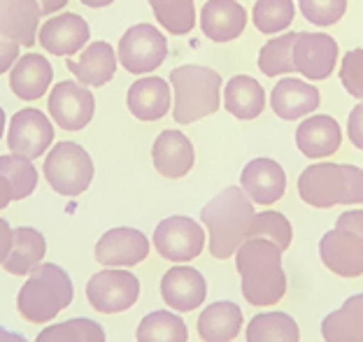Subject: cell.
<instances>
[{
	"label": "cell",
	"instance_id": "obj_11",
	"mask_svg": "<svg viewBox=\"0 0 363 342\" xmlns=\"http://www.w3.org/2000/svg\"><path fill=\"white\" fill-rule=\"evenodd\" d=\"M337 43L326 33H296L294 40V68L312 82L331 77L337 61Z\"/></svg>",
	"mask_w": 363,
	"mask_h": 342
},
{
	"label": "cell",
	"instance_id": "obj_28",
	"mask_svg": "<svg viewBox=\"0 0 363 342\" xmlns=\"http://www.w3.org/2000/svg\"><path fill=\"white\" fill-rule=\"evenodd\" d=\"M224 107L235 119H257L266 107V91H263L261 82L250 75H235L224 87Z\"/></svg>",
	"mask_w": 363,
	"mask_h": 342
},
{
	"label": "cell",
	"instance_id": "obj_39",
	"mask_svg": "<svg viewBox=\"0 0 363 342\" xmlns=\"http://www.w3.org/2000/svg\"><path fill=\"white\" fill-rule=\"evenodd\" d=\"M340 82L354 98H363V49H350L340 63Z\"/></svg>",
	"mask_w": 363,
	"mask_h": 342
},
{
	"label": "cell",
	"instance_id": "obj_15",
	"mask_svg": "<svg viewBox=\"0 0 363 342\" xmlns=\"http://www.w3.org/2000/svg\"><path fill=\"white\" fill-rule=\"evenodd\" d=\"M161 298L172 312H194L208 298V282L191 265H172L161 277Z\"/></svg>",
	"mask_w": 363,
	"mask_h": 342
},
{
	"label": "cell",
	"instance_id": "obj_9",
	"mask_svg": "<svg viewBox=\"0 0 363 342\" xmlns=\"http://www.w3.org/2000/svg\"><path fill=\"white\" fill-rule=\"evenodd\" d=\"M298 196L317 210L347 205L350 184L342 163H312L298 177Z\"/></svg>",
	"mask_w": 363,
	"mask_h": 342
},
{
	"label": "cell",
	"instance_id": "obj_20",
	"mask_svg": "<svg viewBox=\"0 0 363 342\" xmlns=\"http://www.w3.org/2000/svg\"><path fill=\"white\" fill-rule=\"evenodd\" d=\"M342 145V131L333 116L312 114L296 131V147L308 158H326Z\"/></svg>",
	"mask_w": 363,
	"mask_h": 342
},
{
	"label": "cell",
	"instance_id": "obj_24",
	"mask_svg": "<svg viewBox=\"0 0 363 342\" xmlns=\"http://www.w3.org/2000/svg\"><path fill=\"white\" fill-rule=\"evenodd\" d=\"M54 79V68L45 56L26 54L19 56L10 72V89L21 100H38L47 94Z\"/></svg>",
	"mask_w": 363,
	"mask_h": 342
},
{
	"label": "cell",
	"instance_id": "obj_2",
	"mask_svg": "<svg viewBox=\"0 0 363 342\" xmlns=\"http://www.w3.org/2000/svg\"><path fill=\"white\" fill-rule=\"evenodd\" d=\"M254 214V205L242 187H226L219 191L201 212V221L210 236V254L219 261L235 256L238 247L250 236Z\"/></svg>",
	"mask_w": 363,
	"mask_h": 342
},
{
	"label": "cell",
	"instance_id": "obj_17",
	"mask_svg": "<svg viewBox=\"0 0 363 342\" xmlns=\"http://www.w3.org/2000/svg\"><path fill=\"white\" fill-rule=\"evenodd\" d=\"M91 28L79 14L65 12L61 16L45 21V26L38 33V43L45 52L54 56H72L82 52V47L89 43Z\"/></svg>",
	"mask_w": 363,
	"mask_h": 342
},
{
	"label": "cell",
	"instance_id": "obj_21",
	"mask_svg": "<svg viewBox=\"0 0 363 342\" xmlns=\"http://www.w3.org/2000/svg\"><path fill=\"white\" fill-rule=\"evenodd\" d=\"M247 26V10L238 0H208L201 12V28L212 43H230Z\"/></svg>",
	"mask_w": 363,
	"mask_h": 342
},
{
	"label": "cell",
	"instance_id": "obj_3",
	"mask_svg": "<svg viewBox=\"0 0 363 342\" xmlns=\"http://www.w3.org/2000/svg\"><path fill=\"white\" fill-rule=\"evenodd\" d=\"M75 298L68 270L56 263H40L16 294V312L28 324H49Z\"/></svg>",
	"mask_w": 363,
	"mask_h": 342
},
{
	"label": "cell",
	"instance_id": "obj_10",
	"mask_svg": "<svg viewBox=\"0 0 363 342\" xmlns=\"http://www.w3.org/2000/svg\"><path fill=\"white\" fill-rule=\"evenodd\" d=\"M54 143V126L47 119V114L40 110H19L10 121L7 131V147L16 156H23L28 161L45 156Z\"/></svg>",
	"mask_w": 363,
	"mask_h": 342
},
{
	"label": "cell",
	"instance_id": "obj_38",
	"mask_svg": "<svg viewBox=\"0 0 363 342\" xmlns=\"http://www.w3.org/2000/svg\"><path fill=\"white\" fill-rule=\"evenodd\" d=\"M298 10L315 26H333L347 12V0H298Z\"/></svg>",
	"mask_w": 363,
	"mask_h": 342
},
{
	"label": "cell",
	"instance_id": "obj_25",
	"mask_svg": "<svg viewBox=\"0 0 363 342\" xmlns=\"http://www.w3.org/2000/svg\"><path fill=\"white\" fill-rule=\"evenodd\" d=\"M130 114L140 121H159L170 110V87L161 77H140L126 96Z\"/></svg>",
	"mask_w": 363,
	"mask_h": 342
},
{
	"label": "cell",
	"instance_id": "obj_6",
	"mask_svg": "<svg viewBox=\"0 0 363 342\" xmlns=\"http://www.w3.org/2000/svg\"><path fill=\"white\" fill-rule=\"evenodd\" d=\"M140 298V280L126 268H105L86 282V300L101 314L128 312Z\"/></svg>",
	"mask_w": 363,
	"mask_h": 342
},
{
	"label": "cell",
	"instance_id": "obj_32",
	"mask_svg": "<svg viewBox=\"0 0 363 342\" xmlns=\"http://www.w3.org/2000/svg\"><path fill=\"white\" fill-rule=\"evenodd\" d=\"M35 342H107V333L101 321L89 316H72L45 326L38 333Z\"/></svg>",
	"mask_w": 363,
	"mask_h": 342
},
{
	"label": "cell",
	"instance_id": "obj_14",
	"mask_svg": "<svg viewBox=\"0 0 363 342\" xmlns=\"http://www.w3.org/2000/svg\"><path fill=\"white\" fill-rule=\"evenodd\" d=\"M321 263L337 277H361L363 275V240L347 228H333L319 240Z\"/></svg>",
	"mask_w": 363,
	"mask_h": 342
},
{
	"label": "cell",
	"instance_id": "obj_1",
	"mask_svg": "<svg viewBox=\"0 0 363 342\" xmlns=\"http://www.w3.org/2000/svg\"><path fill=\"white\" fill-rule=\"evenodd\" d=\"M242 298L254 307L275 305L286 294L282 249L266 238H247L235 252Z\"/></svg>",
	"mask_w": 363,
	"mask_h": 342
},
{
	"label": "cell",
	"instance_id": "obj_34",
	"mask_svg": "<svg viewBox=\"0 0 363 342\" xmlns=\"http://www.w3.org/2000/svg\"><path fill=\"white\" fill-rule=\"evenodd\" d=\"M294 40L296 33H284L279 38L268 40L259 52V68L266 77L294 72Z\"/></svg>",
	"mask_w": 363,
	"mask_h": 342
},
{
	"label": "cell",
	"instance_id": "obj_27",
	"mask_svg": "<svg viewBox=\"0 0 363 342\" xmlns=\"http://www.w3.org/2000/svg\"><path fill=\"white\" fill-rule=\"evenodd\" d=\"M45 254L47 240L43 233L30 226H19L12 233V249L0 268L14 277H26L45 261Z\"/></svg>",
	"mask_w": 363,
	"mask_h": 342
},
{
	"label": "cell",
	"instance_id": "obj_30",
	"mask_svg": "<svg viewBox=\"0 0 363 342\" xmlns=\"http://www.w3.org/2000/svg\"><path fill=\"white\" fill-rule=\"evenodd\" d=\"M135 342H189V326L179 312L154 310L140 319Z\"/></svg>",
	"mask_w": 363,
	"mask_h": 342
},
{
	"label": "cell",
	"instance_id": "obj_5",
	"mask_svg": "<svg viewBox=\"0 0 363 342\" xmlns=\"http://www.w3.org/2000/svg\"><path fill=\"white\" fill-rule=\"evenodd\" d=\"M45 180L59 196H82L94 182V161L77 143H59L47 152Z\"/></svg>",
	"mask_w": 363,
	"mask_h": 342
},
{
	"label": "cell",
	"instance_id": "obj_7",
	"mask_svg": "<svg viewBox=\"0 0 363 342\" xmlns=\"http://www.w3.org/2000/svg\"><path fill=\"white\" fill-rule=\"evenodd\" d=\"M152 245L161 258L170 263H189L203 254L205 231L191 216H168L154 228Z\"/></svg>",
	"mask_w": 363,
	"mask_h": 342
},
{
	"label": "cell",
	"instance_id": "obj_44",
	"mask_svg": "<svg viewBox=\"0 0 363 342\" xmlns=\"http://www.w3.org/2000/svg\"><path fill=\"white\" fill-rule=\"evenodd\" d=\"M14 200V196H12V184L7 182V177H3L0 175V210H5L7 205H10Z\"/></svg>",
	"mask_w": 363,
	"mask_h": 342
},
{
	"label": "cell",
	"instance_id": "obj_40",
	"mask_svg": "<svg viewBox=\"0 0 363 342\" xmlns=\"http://www.w3.org/2000/svg\"><path fill=\"white\" fill-rule=\"evenodd\" d=\"M347 136H350V140H352V145L363 152V103L357 105V107H354V110L350 112V119H347Z\"/></svg>",
	"mask_w": 363,
	"mask_h": 342
},
{
	"label": "cell",
	"instance_id": "obj_31",
	"mask_svg": "<svg viewBox=\"0 0 363 342\" xmlns=\"http://www.w3.org/2000/svg\"><path fill=\"white\" fill-rule=\"evenodd\" d=\"M247 342H298L301 329L286 312H263L247 324Z\"/></svg>",
	"mask_w": 363,
	"mask_h": 342
},
{
	"label": "cell",
	"instance_id": "obj_48",
	"mask_svg": "<svg viewBox=\"0 0 363 342\" xmlns=\"http://www.w3.org/2000/svg\"><path fill=\"white\" fill-rule=\"evenodd\" d=\"M10 342H28V340L23 338L19 331H12V338H10Z\"/></svg>",
	"mask_w": 363,
	"mask_h": 342
},
{
	"label": "cell",
	"instance_id": "obj_22",
	"mask_svg": "<svg viewBox=\"0 0 363 342\" xmlns=\"http://www.w3.org/2000/svg\"><path fill=\"white\" fill-rule=\"evenodd\" d=\"M40 16L38 0H0V33L16 45L33 47L38 43Z\"/></svg>",
	"mask_w": 363,
	"mask_h": 342
},
{
	"label": "cell",
	"instance_id": "obj_8",
	"mask_svg": "<svg viewBox=\"0 0 363 342\" xmlns=\"http://www.w3.org/2000/svg\"><path fill=\"white\" fill-rule=\"evenodd\" d=\"M168 56L166 35L152 23L130 26L119 40V63L130 75L154 72Z\"/></svg>",
	"mask_w": 363,
	"mask_h": 342
},
{
	"label": "cell",
	"instance_id": "obj_13",
	"mask_svg": "<svg viewBox=\"0 0 363 342\" xmlns=\"http://www.w3.org/2000/svg\"><path fill=\"white\" fill-rule=\"evenodd\" d=\"M96 98L79 82H61L49 94V114L63 131H82L94 119Z\"/></svg>",
	"mask_w": 363,
	"mask_h": 342
},
{
	"label": "cell",
	"instance_id": "obj_18",
	"mask_svg": "<svg viewBox=\"0 0 363 342\" xmlns=\"http://www.w3.org/2000/svg\"><path fill=\"white\" fill-rule=\"evenodd\" d=\"M152 161L159 175L168 180L186 177L196 163L194 145L184 133L179 131H163L159 138L154 140L152 147Z\"/></svg>",
	"mask_w": 363,
	"mask_h": 342
},
{
	"label": "cell",
	"instance_id": "obj_49",
	"mask_svg": "<svg viewBox=\"0 0 363 342\" xmlns=\"http://www.w3.org/2000/svg\"><path fill=\"white\" fill-rule=\"evenodd\" d=\"M3 133H5V112L0 107V140H3Z\"/></svg>",
	"mask_w": 363,
	"mask_h": 342
},
{
	"label": "cell",
	"instance_id": "obj_43",
	"mask_svg": "<svg viewBox=\"0 0 363 342\" xmlns=\"http://www.w3.org/2000/svg\"><path fill=\"white\" fill-rule=\"evenodd\" d=\"M12 233H14V228L5 219H0V265L5 263V258L12 249Z\"/></svg>",
	"mask_w": 363,
	"mask_h": 342
},
{
	"label": "cell",
	"instance_id": "obj_12",
	"mask_svg": "<svg viewBox=\"0 0 363 342\" xmlns=\"http://www.w3.org/2000/svg\"><path fill=\"white\" fill-rule=\"evenodd\" d=\"M150 240L143 231L119 226L103 233L96 243L94 256L105 268H133L150 256Z\"/></svg>",
	"mask_w": 363,
	"mask_h": 342
},
{
	"label": "cell",
	"instance_id": "obj_47",
	"mask_svg": "<svg viewBox=\"0 0 363 342\" xmlns=\"http://www.w3.org/2000/svg\"><path fill=\"white\" fill-rule=\"evenodd\" d=\"M12 338V331H7L5 326H0V342H10Z\"/></svg>",
	"mask_w": 363,
	"mask_h": 342
},
{
	"label": "cell",
	"instance_id": "obj_23",
	"mask_svg": "<svg viewBox=\"0 0 363 342\" xmlns=\"http://www.w3.org/2000/svg\"><path fill=\"white\" fill-rule=\"evenodd\" d=\"M203 342H233L242 331V310L233 300H217L201 312L196 321Z\"/></svg>",
	"mask_w": 363,
	"mask_h": 342
},
{
	"label": "cell",
	"instance_id": "obj_33",
	"mask_svg": "<svg viewBox=\"0 0 363 342\" xmlns=\"http://www.w3.org/2000/svg\"><path fill=\"white\" fill-rule=\"evenodd\" d=\"M156 21L172 35H186L196 26L194 0H150Z\"/></svg>",
	"mask_w": 363,
	"mask_h": 342
},
{
	"label": "cell",
	"instance_id": "obj_4",
	"mask_svg": "<svg viewBox=\"0 0 363 342\" xmlns=\"http://www.w3.org/2000/svg\"><path fill=\"white\" fill-rule=\"evenodd\" d=\"M170 84L175 91V121L186 126L219 110L221 77L217 70L205 65H179L170 72Z\"/></svg>",
	"mask_w": 363,
	"mask_h": 342
},
{
	"label": "cell",
	"instance_id": "obj_29",
	"mask_svg": "<svg viewBox=\"0 0 363 342\" xmlns=\"http://www.w3.org/2000/svg\"><path fill=\"white\" fill-rule=\"evenodd\" d=\"M324 342H363V294L350 296L321 321Z\"/></svg>",
	"mask_w": 363,
	"mask_h": 342
},
{
	"label": "cell",
	"instance_id": "obj_16",
	"mask_svg": "<svg viewBox=\"0 0 363 342\" xmlns=\"http://www.w3.org/2000/svg\"><path fill=\"white\" fill-rule=\"evenodd\" d=\"M240 187L252 203L263 207L275 205L286 191V172L272 158H252L240 172Z\"/></svg>",
	"mask_w": 363,
	"mask_h": 342
},
{
	"label": "cell",
	"instance_id": "obj_42",
	"mask_svg": "<svg viewBox=\"0 0 363 342\" xmlns=\"http://www.w3.org/2000/svg\"><path fill=\"white\" fill-rule=\"evenodd\" d=\"M337 228H347L363 240V210H347L337 216Z\"/></svg>",
	"mask_w": 363,
	"mask_h": 342
},
{
	"label": "cell",
	"instance_id": "obj_37",
	"mask_svg": "<svg viewBox=\"0 0 363 342\" xmlns=\"http://www.w3.org/2000/svg\"><path fill=\"white\" fill-rule=\"evenodd\" d=\"M247 238H266L270 243H275L282 252H286L294 240V228H291V221H289L282 212L266 210L261 214H254L250 236Z\"/></svg>",
	"mask_w": 363,
	"mask_h": 342
},
{
	"label": "cell",
	"instance_id": "obj_41",
	"mask_svg": "<svg viewBox=\"0 0 363 342\" xmlns=\"http://www.w3.org/2000/svg\"><path fill=\"white\" fill-rule=\"evenodd\" d=\"M19 58V45L0 33V75H5Z\"/></svg>",
	"mask_w": 363,
	"mask_h": 342
},
{
	"label": "cell",
	"instance_id": "obj_35",
	"mask_svg": "<svg viewBox=\"0 0 363 342\" xmlns=\"http://www.w3.org/2000/svg\"><path fill=\"white\" fill-rule=\"evenodd\" d=\"M296 16L294 0H257L252 10V21L257 31L266 35H275L279 31H286L291 26Z\"/></svg>",
	"mask_w": 363,
	"mask_h": 342
},
{
	"label": "cell",
	"instance_id": "obj_45",
	"mask_svg": "<svg viewBox=\"0 0 363 342\" xmlns=\"http://www.w3.org/2000/svg\"><path fill=\"white\" fill-rule=\"evenodd\" d=\"M38 5H40V12L43 14H54V12L63 10V7L68 5V0H38Z\"/></svg>",
	"mask_w": 363,
	"mask_h": 342
},
{
	"label": "cell",
	"instance_id": "obj_46",
	"mask_svg": "<svg viewBox=\"0 0 363 342\" xmlns=\"http://www.w3.org/2000/svg\"><path fill=\"white\" fill-rule=\"evenodd\" d=\"M86 7H107V5H112L114 0H82Z\"/></svg>",
	"mask_w": 363,
	"mask_h": 342
},
{
	"label": "cell",
	"instance_id": "obj_19",
	"mask_svg": "<svg viewBox=\"0 0 363 342\" xmlns=\"http://www.w3.org/2000/svg\"><path fill=\"white\" fill-rule=\"evenodd\" d=\"M321 103V94L317 87L308 84L296 77H282L272 87L270 107L279 119L296 121L305 114H312Z\"/></svg>",
	"mask_w": 363,
	"mask_h": 342
},
{
	"label": "cell",
	"instance_id": "obj_36",
	"mask_svg": "<svg viewBox=\"0 0 363 342\" xmlns=\"http://www.w3.org/2000/svg\"><path fill=\"white\" fill-rule=\"evenodd\" d=\"M0 175L7 177V182L12 184V196L14 200L28 198L38 187V170L33 161L16 154L0 156Z\"/></svg>",
	"mask_w": 363,
	"mask_h": 342
},
{
	"label": "cell",
	"instance_id": "obj_26",
	"mask_svg": "<svg viewBox=\"0 0 363 342\" xmlns=\"http://www.w3.org/2000/svg\"><path fill=\"white\" fill-rule=\"evenodd\" d=\"M117 54H114L112 45L107 43H91L84 52L79 54V58H70L68 70L72 72V77H77L79 84L86 87H103L107 84L114 72H117Z\"/></svg>",
	"mask_w": 363,
	"mask_h": 342
}]
</instances>
